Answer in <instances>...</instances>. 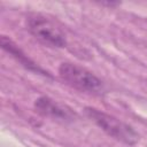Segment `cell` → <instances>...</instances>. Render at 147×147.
Returning a JSON list of instances; mask_svg holds the SVG:
<instances>
[{"mask_svg": "<svg viewBox=\"0 0 147 147\" xmlns=\"http://www.w3.org/2000/svg\"><path fill=\"white\" fill-rule=\"evenodd\" d=\"M59 75L67 84L82 92L93 94H100L103 92L102 82L91 71L80 65L69 62L61 63Z\"/></svg>", "mask_w": 147, "mask_h": 147, "instance_id": "cell-1", "label": "cell"}, {"mask_svg": "<svg viewBox=\"0 0 147 147\" xmlns=\"http://www.w3.org/2000/svg\"><path fill=\"white\" fill-rule=\"evenodd\" d=\"M85 113L100 129H102L114 139L127 145H133L138 141L139 138L137 132L130 125L123 123L118 118L94 108H86Z\"/></svg>", "mask_w": 147, "mask_h": 147, "instance_id": "cell-2", "label": "cell"}, {"mask_svg": "<svg viewBox=\"0 0 147 147\" xmlns=\"http://www.w3.org/2000/svg\"><path fill=\"white\" fill-rule=\"evenodd\" d=\"M34 108L40 115L51 117L53 119L72 121L75 117V114L71 111V109L47 96H41L38 100H36Z\"/></svg>", "mask_w": 147, "mask_h": 147, "instance_id": "cell-4", "label": "cell"}, {"mask_svg": "<svg viewBox=\"0 0 147 147\" xmlns=\"http://www.w3.org/2000/svg\"><path fill=\"white\" fill-rule=\"evenodd\" d=\"M1 46H2L3 49H6L8 53H10L15 59H17L25 68H28V69H30V70H34V71H37V72H42V70H41L40 68H38L32 61H30V59H28V57L18 49V47H17L11 40H9L8 38H6L5 36L1 38Z\"/></svg>", "mask_w": 147, "mask_h": 147, "instance_id": "cell-5", "label": "cell"}, {"mask_svg": "<svg viewBox=\"0 0 147 147\" xmlns=\"http://www.w3.org/2000/svg\"><path fill=\"white\" fill-rule=\"evenodd\" d=\"M28 30L31 34L49 47H64L67 45V39L63 31L51 20L41 15H31L26 20Z\"/></svg>", "mask_w": 147, "mask_h": 147, "instance_id": "cell-3", "label": "cell"}]
</instances>
